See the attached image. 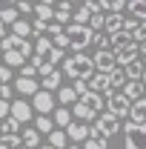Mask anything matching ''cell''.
<instances>
[{"label":"cell","instance_id":"cell-7","mask_svg":"<svg viewBox=\"0 0 146 149\" xmlns=\"http://www.w3.org/2000/svg\"><path fill=\"white\" fill-rule=\"evenodd\" d=\"M29 106H32V112H37V115H49V112H55V95L40 89V92L32 97Z\"/></svg>","mask_w":146,"mask_h":149},{"label":"cell","instance_id":"cell-31","mask_svg":"<svg viewBox=\"0 0 146 149\" xmlns=\"http://www.w3.org/2000/svg\"><path fill=\"white\" fill-rule=\"evenodd\" d=\"M92 43H97V52H112V37L106 32H97L92 37Z\"/></svg>","mask_w":146,"mask_h":149},{"label":"cell","instance_id":"cell-45","mask_svg":"<svg viewBox=\"0 0 146 149\" xmlns=\"http://www.w3.org/2000/svg\"><path fill=\"white\" fill-rule=\"evenodd\" d=\"M0 149H9V143H6V141H3V138H0Z\"/></svg>","mask_w":146,"mask_h":149},{"label":"cell","instance_id":"cell-28","mask_svg":"<svg viewBox=\"0 0 146 149\" xmlns=\"http://www.w3.org/2000/svg\"><path fill=\"white\" fill-rule=\"evenodd\" d=\"M0 20H3V26H9V29H12V26H15V23H17V9H15V6H6V9H0Z\"/></svg>","mask_w":146,"mask_h":149},{"label":"cell","instance_id":"cell-2","mask_svg":"<svg viewBox=\"0 0 146 149\" xmlns=\"http://www.w3.org/2000/svg\"><path fill=\"white\" fill-rule=\"evenodd\" d=\"M63 35H66V43L74 49V55H83V49L92 43V37H95V32H92L89 26H66L63 29Z\"/></svg>","mask_w":146,"mask_h":149},{"label":"cell","instance_id":"cell-6","mask_svg":"<svg viewBox=\"0 0 146 149\" xmlns=\"http://www.w3.org/2000/svg\"><path fill=\"white\" fill-rule=\"evenodd\" d=\"M123 138H126V149H146V126H135L126 120Z\"/></svg>","mask_w":146,"mask_h":149},{"label":"cell","instance_id":"cell-22","mask_svg":"<svg viewBox=\"0 0 146 149\" xmlns=\"http://www.w3.org/2000/svg\"><path fill=\"white\" fill-rule=\"evenodd\" d=\"M57 103H63L66 109L77 103V95L72 92V86H60V89H57Z\"/></svg>","mask_w":146,"mask_h":149},{"label":"cell","instance_id":"cell-30","mask_svg":"<svg viewBox=\"0 0 146 149\" xmlns=\"http://www.w3.org/2000/svg\"><path fill=\"white\" fill-rule=\"evenodd\" d=\"M123 83H126V74H123V69H115V72L109 74V86H112V92H120V89H123Z\"/></svg>","mask_w":146,"mask_h":149},{"label":"cell","instance_id":"cell-21","mask_svg":"<svg viewBox=\"0 0 146 149\" xmlns=\"http://www.w3.org/2000/svg\"><path fill=\"white\" fill-rule=\"evenodd\" d=\"M72 15H74V6H72V3H57V6H55V20L60 23V26H63L66 20H72Z\"/></svg>","mask_w":146,"mask_h":149},{"label":"cell","instance_id":"cell-33","mask_svg":"<svg viewBox=\"0 0 146 149\" xmlns=\"http://www.w3.org/2000/svg\"><path fill=\"white\" fill-rule=\"evenodd\" d=\"M49 49H52V37L37 35V40H35V55H43V52H49Z\"/></svg>","mask_w":146,"mask_h":149},{"label":"cell","instance_id":"cell-8","mask_svg":"<svg viewBox=\"0 0 146 149\" xmlns=\"http://www.w3.org/2000/svg\"><path fill=\"white\" fill-rule=\"evenodd\" d=\"M9 118L17 120V123H29V120L35 118V112H32V106H29L26 100H12V103H9Z\"/></svg>","mask_w":146,"mask_h":149},{"label":"cell","instance_id":"cell-32","mask_svg":"<svg viewBox=\"0 0 146 149\" xmlns=\"http://www.w3.org/2000/svg\"><path fill=\"white\" fill-rule=\"evenodd\" d=\"M66 143H69V141H66V132L63 129H55L52 135H49V146L52 149H63Z\"/></svg>","mask_w":146,"mask_h":149},{"label":"cell","instance_id":"cell-37","mask_svg":"<svg viewBox=\"0 0 146 149\" xmlns=\"http://www.w3.org/2000/svg\"><path fill=\"white\" fill-rule=\"evenodd\" d=\"M80 149H106V141H100V138H89Z\"/></svg>","mask_w":146,"mask_h":149},{"label":"cell","instance_id":"cell-41","mask_svg":"<svg viewBox=\"0 0 146 149\" xmlns=\"http://www.w3.org/2000/svg\"><path fill=\"white\" fill-rule=\"evenodd\" d=\"M35 66H23V69H20V77H35Z\"/></svg>","mask_w":146,"mask_h":149},{"label":"cell","instance_id":"cell-23","mask_svg":"<svg viewBox=\"0 0 146 149\" xmlns=\"http://www.w3.org/2000/svg\"><path fill=\"white\" fill-rule=\"evenodd\" d=\"M52 120H55V129H66V126L72 123V112L66 109V106H60V109L55 112V118H52Z\"/></svg>","mask_w":146,"mask_h":149},{"label":"cell","instance_id":"cell-10","mask_svg":"<svg viewBox=\"0 0 146 149\" xmlns=\"http://www.w3.org/2000/svg\"><path fill=\"white\" fill-rule=\"evenodd\" d=\"M89 138H92V135H89V126H86V123L72 120V123L66 126V141H72V143H77V146H80V143H86Z\"/></svg>","mask_w":146,"mask_h":149},{"label":"cell","instance_id":"cell-5","mask_svg":"<svg viewBox=\"0 0 146 149\" xmlns=\"http://www.w3.org/2000/svg\"><path fill=\"white\" fill-rule=\"evenodd\" d=\"M129 109H132V103H129L120 92H109L106 95V112L115 115L117 120H120V118H129Z\"/></svg>","mask_w":146,"mask_h":149},{"label":"cell","instance_id":"cell-34","mask_svg":"<svg viewBox=\"0 0 146 149\" xmlns=\"http://www.w3.org/2000/svg\"><path fill=\"white\" fill-rule=\"evenodd\" d=\"M126 12H132L135 20H146V3H129Z\"/></svg>","mask_w":146,"mask_h":149},{"label":"cell","instance_id":"cell-17","mask_svg":"<svg viewBox=\"0 0 146 149\" xmlns=\"http://www.w3.org/2000/svg\"><path fill=\"white\" fill-rule=\"evenodd\" d=\"M32 129H35L37 135H52V132H55V120H52L49 115H37Z\"/></svg>","mask_w":146,"mask_h":149},{"label":"cell","instance_id":"cell-39","mask_svg":"<svg viewBox=\"0 0 146 149\" xmlns=\"http://www.w3.org/2000/svg\"><path fill=\"white\" fill-rule=\"evenodd\" d=\"M17 52L23 57H29V55H35V46H32V43H29V40H20V46H17Z\"/></svg>","mask_w":146,"mask_h":149},{"label":"cell","instance_id":"cell-14","mask_svg":"<svg viewBox=\"0 0 146 149\" xmlns=\"http://www.w3.org/2000/svg\"><path fill=\"white\" fill-rule=\"evenodd\" d=\"M129 123L146 126V97H140V100L132 103V109H129Z\"/></svg>","mask_w":146,"mask_h":149},{"label":"cell","instance_id":"cell-3","mask_svg":"<svg viewBox=\"0 0 146 149\" xmlns=\"http://www.w3.org/2000/svg\"><path fill=\"white\" fill-rule=\"evenodd\" d=\"M63 60V49H57L55 43H52V49L49 52H43V55H35V60H32V66H35V72L37 74H52L55 72V66Z\"/></svg>","mask_w":146,"mask_h":149},{"label":"cell","instance_id":"cell-24","mask_svg":"<svg viewBox=\"0 0 146 149\" xmlns=\"http://www.w3.org/2000/svg\"><path fill=\"white\" fill-rule=\"evenodd\" d=\"M23 63H26V57L20 55L17 49H15V52H3V66H9V69L20 66V69H23Z\"/></svg>","mask_w":146,"mask_h":149},{"label":"cell","instance_id":"cell-13","mask_svg":"<svg viewBox=\"0 0 146 149\" xmlns=\"http://www.w3.org/2000/svg\"><path fill=\"white\" fill-rule=\"evenodd\" d=\"M143 83H140V80H126V83H123V89H120V95H123V97H126L129 103H135V100H140V97H143Z\"/></svg>","mask_w":146,"mask_h":149},{"label":"cell","instance_id":"cell-43","mask_svg":"<svg viewBox=\"0 0 146 149\" xmlns=\"http://www.w3.org/2000/svg\"><path fill=\"white\" fill-rule=\"evenodd\" d=\"M6 37V26H3V20H0V40Z\"/></svg>","mask_w":146,"mask_h":149},{"label":"cell","instance_id":"cell-35","mask_svg":"<svg viewBox=\"0 0 146 149\" xmlns=\"http://www.w3.org/2000/svg\"><path fill=\"white\" fill-rule=\"evenodd\" d=\"M72 92L77 95V97H83V95L89 92V83H86V80H74V83H72Z\"/></svg>","mask_w":146,"mask_h":149},{"label":"cell","instance_id":"cell-47","mask_svg":"<svg viewBox=\"0 0 146 149\" xmlns=\"http://www.w3.org/2000/svg\"><path fill=\"white\" fill-rule=\"evenodd\" d=\"M0 63H3V52H0Z\"/></svg>","mask_w":146,"mask_h":149},{"label":"cell","instance_id":"cell-42","mask_svg":"<svg viewBox=\"0 0 146 149\" xmlns=\"http://www.w3.org/2000/svg\"><path fill=\"white\" fill-rule=\"evenodd\" d=\"M6 118H9V103L0 100V120H6Z\"/></svg>","mask_w":146,"mask_h":149},{"label":"cell","instance_id":"cell-25","mask_svg":"<svg viewBox=\"0 0 146 149\" xmlns=\"http://www.w3.org/2000/svg\"><path fill=\"white\" fill-rule=\"evenodd\" d=\"M9 35L20 37V40H26V37L32 35V23H29V20H17V23L12 26V32H9Z\"/></svg>","mask_w":146,"mask_h":149},{"label":"cell","instance_id":"cell-36","mask_svg":"<svg viewBox=\"0 0 146 149\" xmlns=\"http://www.w3.org/2000/svg\"><path fill=\"white\" fill-rule=\"evenodd\" d=\"M132 40H135V43H143V40H146V20H140V26L135 29V35H132Z\"/></svg>","mask_w":146,"mask_h":149},{"label":"cell","instance_id":"cell-20","mask_svg":"<svg viewBox=\"0 0 146 149\" xmlns=\"http://www.w3.org/2000/svg\"><path fill=\"white\" fill-rule=\"evenodd\" d=\"M143 60L138 57V60H132V63H126L123 66V74H126V80H140V74H143Z\"/></svg>","mask_w":146,"mask_h":149},{"label":"cell","instance_id":"cell-40","mask_svg":"<svg viewBox=\"0 0 146 149\" xmlns=\"http://www.w3.org/2000/svg\"><path fill=\"white\" fill-rule=\"evenodd\" d=\"M15 9H17V15H29V12H32L35 6H29V3H17Z\"/></svg>","mask_w":146,"mask_h":149},{"label":"cell","instance_id":"cell-16","mask_svg":"<svg viewBox=\"0 0 146 149\" xmlns=\"http://www.w3.org/2000/svg\"><path fill=\"white\" fill-rule=\"evenodd\" d=\"M32 12H35V20H40V23H52V20H55V6H52V3H40Z\"/></svg>","mask_w":146,"mask_h":149},{"label":"cell","instance_id":"cell-4","mask_svg":"<svg viewBox=\"0 0 146 149\" xmlns=\"http://www.w3.org/2000/svg\"><path fill=\"white\" fill-rule=\"evenodd\" d=\"M117 132H120V120L115 115H109V112H103V115H97V120L89 129V135L100 138V141H109V135H117Z\"/></svg>","mask_w":146,"mask_h":149},{"label":"cell","instance_id":"cell-11","mask_svg":"<svg viewBox=\"0 0 146 149\" xmlns=\"http://www.w3.org/2000/svg\"><path fill=\"white\" fill-rule=\"evenodd\" d=\"M89 83V92H95V95H109L112 92V86H109V74H100V72H95L86 80Z\"/></svg>","mask_w":146,"mask_h":149},{"label":"cell","instance_id":"cell-12","mask_svg":"<svg viewBox=\"0 0 146 149\" xmlns=\"http://www.w3.org/2000/svg\"><path fill=\"white\" fill-rule=\"evenodd\" d=\"M15 92L26 95V97H35V95L40 92V83H37L35 77H17V80H15Z\"/></svg>","mask_w":146,"mask_h":149},{"label":"cell","instance_id":"cell-27","mask_svg":"<svg viewBox=\"0 0 146 149\" xmlns=\"http://www.w3.org/2000/svg\"><path fill=\"white\" fill-rule=\"evenodd\" d=\"M12 135H20V123L12 120V118H6L0 123V138H12Z\"/></svg>","mask_w":146,"mask_h":149},{"label":"cell","instance_id":"cell-49","mask_svg":"<svg viewBox=\"0 0 146 149\" xmlns=\"http://www.w3.org/2000/svg\"><path fill=\"white\" fill-rule=\"evenodd\" d=\"M20 149H23V146H20Z\"/></svg>","mask_w":146,"mask_h":149},{"label":"cell","instance_id":"cell-15","mask_svg":"<svg viewBox=\"0 0 146 149\" xmlns=\"http://www.w3.org/2000/svg\"><path fill=\"white\" fill-rule=\"evenodd\" d=\"M132 60H138V43H129L126 49L115 52V63H117V69H123V66L132 63Z\"/></svg>","mask_w":146,"mask_h":149},{"label":"cell","instance_id":"cell-19","mask_svg":"<svg viewBox=\"0 0 146 149\" xmlns=\"http://www.w3.org/2000/svg\"><path fill=\"white\" fill-rule=\"evenodd\" d=\"M60 80H63V72H52V74H46V77H43V83H40V89H43V92H57V89H60Z\"/></svg>","mask_w":146,"mask_h":149},{"label":"cell","instance_id":"cell-26","mask_svg":"<svg viewBox=\"0 0 146 149\" xmlns=\"http://www.w3.org/2000/svg\"><path fill=\"white\" fill-rule=\"evenodd\" d=\"M129 43H135V40H132V35H126V32H117V35H112V52H120V49H126Z\"/></svg>","mask_w":146,"mask_h":149},{"label":"cell","instance_id":"cell-46","mask_svg":"<svg viewBox=\"0 0 146 149\" xmlns=\"http://www.w3.org/2000/svg\"><path fill=\"white\" fill-rule=\"evenodd\" d=\"M69 149H80V146H77V143H72V146H69Z\"/></svg>","mask_w":146,"mask_h":149},{"label":"cell","instance_id":"cell-29","mask_svg":"<svg viewBox=\"0 0 146 149\" xmlns=\"http://www.w3.org/2000/svg\"><path fill=\"white\" fill-rule=\"evenodd\" d=\"M72 20H74V26H89L92 12L86 9V6H77V9H74V15H72Z\"/></svg>","mask_w":146,"mask_h":149},{"label":"cell","instance_id":"cell-1","mask_svg":"<svg viewBox=\"0 0 146 149\" xmlns=\"http://www.w3.org/2000/svg\"><path fill=\"white\" fill-rule=\"evenodd\" d=\"M63 74H66V77H74V80H89L92 74H95V63H92V57H86V55L63 57Z\"/></svg>","mask_w":146,"mask_h":149},{"label":"cell","instance_id":"cell-38","mask_svg":"<svg viewBox=\"0 0 146 149\" xmlns=\"http://www.w3.org/2000/svg\"><path fill=\"white\" fill-rule=\"evenodd\" d=\"M9 83H12V69L0 63V86H9Z\"/></svg>","mask_w":146,"mask_h":149},{"label":"cell","instance_id":"cell-48","mask_svg":"<svg viewBox=\"0 0 146 149\" xmlns=\"http://www.w3.org/2000/svg\"><path fill=\"white\" fill-rule=\"evenodd\" d=\"M40 149H52V146H40Z\"/></svg>","mask_w":146,"mask_h":149},{"label":"cell","instance_id":"cell-18","mask_svg":"<svg viewBox=\"0 0 146 149\" xmlns=\"http://www.w3.org/2000/svg\"><path fill=\"white\" fill-rule=\"evenodd\" d=\"M20 143H23V149H40V135L29 126V129L20 132Z\"/></svg>","mask_w":146,"mask_h":149},{"label":"cell","instance_id":"cell-44","mask_svg":"<svg viewBox=\"0 0 146 149\" xmlns=\"http://www.w3.org/2000/svg\"><path fill=\"white\" fill-rule=\"evenodd\" d=\"M140 83H143V89H146V66H143V74H140Z\"/></svg>","mask_w":146,"mask_h":149},{"label":"cell","instance_id":"cell-9","mask_svg":"<svg viewBox=\"0 0 146 149\" xmlns=\"http://www.w3.org/2000/svg\"><path fill=\"white\" fill-rule=\"evenodd\" d=\"M92 63H95V72H100V74H112L115 69H117L115 52H97V55L92 57Z\"/></svg>","mask_w":146,"mask_h":149}]
</instances>
